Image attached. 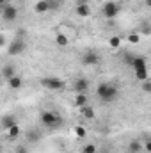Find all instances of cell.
<instances>
[{
    "label": "cell",
    "mask_w": 151,
    "mask_h": 153,
    "mask_svg": "<svg viewBox=\"0 0 151 153\" xmlns=\"http://www.w3.org/2000/svg\"><path fill=\"white\" fill-rule=\"evenodd\" d=\"M96 96L103 103H112L114 100H117V96H119V89H117V85H114L110 82H101L96 87Z\"/></svg>",
    "instance_id": "1"
},
{
    "label": "cell",
    "mask_w": 151,
    "mask_h": 153,
    "mask_svg": "<svg viewBox=\"0 0 151 153\" xmlns=\"http://www.w3.org/2000/svg\"><path fill=\"white\" fill-rule=\"evenodd\" d=\"M39 121L43 126H48V128H57L61 123H62V117L57 114L55 111H43L39 114Z\"/></svg>",
    "instance_id": "2"
},
{
    "label": "cell",
    "mask_w": 151,
    "mask_h": 153,
    "mask_svg": "<svg viewBox=\"0 0 151 153\" xmlns=\"http://www.w3.org/2000/svg\"><path fill=\"white\" fill-rule=\"evenodd\" d=\"M39 82H41V85H43L44 89H48V91H57V93H61V91L66 89V82L61 80L59 76H43Z\"/></svg>",
    "instance_id": "3"
},
{
    "label": "cell",
    "mask_w": 151,
    "mask_h": 153,
    "mask_svg": "<svg viewBox=\"0 0 151 153\" xmlns=\"http://www.w3.org/2000/svg\"><path fill=\"white\" fill-rule=\"evenodd\" d=\"M25 48H27V43H25V39L20 38V36H16V38L9 43L7 55H11V57H14V55H20V53H23V52H25Z\"/></svg>",
    "instance_id": "4"
},
{
    "label": "cell",
    "mask_w": 151,
    "mask_h": 153,
    "mask_svg": "<svg viewBox=\"0 0 151 153\" xmlns=\"http://www.w3.org/2000/svg\"><path fill=\"white\" fill-rule=\"evenodd\" d=\"M100 61H101V57H100V53L96 50H85L82 53V57H80V62L84 66H98Z\"/></svg>",
    "instance_id": "5"
},
{
    "label": "cell",
    "mask_w": 151,
    "mask_h": 153,
    "mask_svg": "<svg viewBox=\"0 0 151 153\" xmlns=\"http://www.w3.org/2000/svg\"><path fill=\"white\" fill-rule=\"evenodd\" d=\"M119 11H121V7H119V4H115V2H105V4L101 5V14H103L107 20H114V18L119 14Z\"/></svg>",
    "instance_id": "6"
},
{
    "label": "cell",
    "mask_w": 151,
    "mask_h": 153,
    "mask_svg": "<svg viewBox=\"0 0 151 153\" xmlns=\"http://www.w3.org/2000/svg\"><path fill=\"white\" fill-rule=\"evenodd\" d=\"M18 18V9H16V5H11V4H7V5H4L2 7V20L4 22H14Z\"/></svg>",
    "instance_id": "7"
},
{
    "label": "cell",
    "mask_w": 151,
    "mask_h": 153,
    "mask_svg": "<svg viewBox=\"0 0 151 153\" xmlns=\"http://www.w3.org/2000/svg\"><path fill=\"white\" fill-rule=\"evenodd\" d=\"M73 91H75V93H84V94H87V91H89V80L84 78V76H78L75 82H73Z\"/></svg>",
    "instance_id": "8"
},
{
    "label": "cell",
    "mask_w": 151,
    "mask_h": 153,
    "mask_svg": "<svg viewBox=\"0 0 151 153\" xmlns=\"http://www.w3.org/2000/svg\"><path fill=\"white\" fill-rule=\"evenodd\" d=\"M5 82H7L9 89H13V91H18V89L23 87V76H20V75H13L9 80H5Z\"/></svg>",
    "instance_id": "9"
},
{
    "label": "cell",
    "mask_w": 151,
    "mask_h": 153,
    "mask_svg": "<svg viewBox=\"0 0 151 153\" xmlns=\"http://www.w3.org/2000/svg\"><path fill=\"white\" fill-rule=\"evenodd\" d=\"M130 66L133 68V71H135V70L148 68V59H146L144 55H133V61H132V64H130Z\"/></svg>",
    "instance_id": "10"
},
{
    "label": "cell",
    "mask_w": 151,
    "mask_h": 153,
    "mask_svg": "<svg viewBox=\"0 0 151 153\" xmlns=\"http://www.w3.org/2000/svg\"><path fill=\"white\" fill-rule=\"evenodd\" d=\"M75 13L80 18H87V16H91V7H89V4H85V2H80L75 7Z\"/></svg>",
    "instance_id": "11"
},
{
    "label": "cell",
    "mask_w": 151,
    "mask_h": 153,
    "mask_svg": "<svg viewBox=\"0 0 151 153\" xmlns=\"http://www.w3.org/2000/svg\"><path fill=\"white\" fill-rule=\"evenodd\" d=\"M80 114L84 116L85 119H94L96 117V112H94V107L93 105H84V107H80Z\"/></svg>",
    "instance_id": "12"
},
{
    "label": "cell",
    "mask_w": 151,
    "mask_h": 153,
    "mask_svg": "<svg viewBox=\"0 0 151 153\" xmlns=\"http://www.w3.org/2000/svg\"><path fill=\"white\" fill-rule=\"evenodd\" d=\"M55 45L66 48V46L70 45V38H68L66 34H62V32H55Z\"/></svg>",
    "instance_id": "13"
},
{
    "label": "cell",
    "mask_w": 151,
    "mask_h": 153,
    "mask_svg": "<svg viewBox=\"0 0 151 153\" xmlns=\"http://www.w3.org/2000/svg\"><path fill=\"white\" fill-rule=\"evenodd\" d=\"M20 134H21V128H20V125H18V123L7 128V137H9V139H18V137H20Z\"/></svg>",
    "instance_id": "14"
},
{
    "label": "cell",
    "mask_w": 151,
    "mask_h": 153,
    "mask_svg": "<svg viewBox=\"0 0 151 153\" xmlns=\"http://www.w3.org/2000/svg\"><path fill=\"white\" fill-rule=\"evenodd\" d=\"M128 152H130V153H141V152H142V143H141V141H137V139L130 141V144H128Z\"/></svg>",
    "instance_id": "15"
},
{
    "label": "cell",
    "mask_w": 151,
    "mask_h": 153,
    "mask_svg": "<svg viewBox=\"0 0 151 153\" xmlns=\"http://www.w3.org/2000/svg\"><path fill=\"white\" fill-rule=\"evenodd\" d=\"M46 11H50L46 0H39L38 4L34 5V13H38V14H43V13H46Z\"/></svg>",
    "instance_id": "16"
},
{
    "label": "cell",
    "mask_w": 151,
    "mask_h": 153,
    "mask_svg": "<svg viewBox=\"0 0 151 153\" xmlns=\"http://www.w3.org/2000/svg\"><path fill=\"white\" fill-rule=\"evenodd\" d=\"M87 94H84V93H76L75 96V105L80 109V107H84V105H87Z\"/></svg>",
    "instance_id": "17"
},
{
    "label": "cell",
    "mask_w": 151,
    "mask_h": 153,
    "mask_svg": "<svg viewBox=\"0 0 151 153\" xmlns=\"http://www.w3.org/2000/svg\"><path fill=\"white\" fill-rule=\"evenodd\" d=\"M135 76L139 82H144V80H150V71L148 68H142V70H135Z\"/></svg>",
    "instance_id": "18"
},
{
    "label": "cell",
    "mask_w": 151,
    "mask_h": 153,
    "mask_svg": "<svg viewBox=\"0 0 151 153\" xmlns=\"http://www.w3.org/2000/svg\"><path fill=\"white\" fill-rule=\"evenodd\" d=\"M13 75H16V71H14V66L7 64V66H4V68H2V76H4L5 80H9Z\"/></svg>",
    "instance_id": "19"
},
{
    "label": "cell",
    "mask_w": 151,
    "mask_h": 153,
    "mask_svg": "<svg viewBox=\"0 0 151 153\" xmlns=\"http://www.w3.org/2000/svg\"><path fill=\"white\" fill-rule=\"evenodd\" d=\"M18 121H16V117L14 116H4V119H2V126L7 130L9 126H13V125H16Z\"/></svg>",
    "instance_id": "20"
},
{
    "label": "cell",
    "mask_w": 151,
    "mask_h": 153,
    "mask_svg": "<svg viewBox=\"0 0 151 153\" xmlns=\"http://www.w3.org/2000/svg\"><path fill=\"white\" fill-rule=\"evenodd\" d=\"M126 41H128L130 45H139V43H141V34H139V32H130V34L126 36Z\"/></svg>",
    "instance_id": "21"
},
{
    "label": "cell",
    "mask_w": 151,
    "mask_h": 153,
    "mask_svg": "<svg viewBox=\"0 0 151 153\" xmlns=\"http://www.w3.org/2000/svg\"><path fill=\"white\" fill-rule=\"evenodd\" d=\"M109 46L114 48V50L119 48V46H121V38H119V36H112V38L109 39Z\"/></svg>",
    "instance_id": "22"
},
{
    "label": "cell",
    "mask_w": 151,
    "mask_h": 153,
    "mask_svg": "<svg viewBox=\"0 0 151 153\" xmlns=\"http://www.w3.org/2000/svg\"><path fill=\"white\" fill-rule=\"evenodd\" d=\"M75 135L78 137V139H84V137L87 135V130H85L84 126H80V125H76V126H75Z\"/></svg>",
    "instance_id": "23"
},
{
    "label": "cell",
    "mask_w": 151,
    "mask_h": 153,
    "mask_svg": "<svg viewBox=\"0 0 151 153\" xmlns=\"http://www.w3.org/2000/svg\"><path fill=\"white\" fill-rule=\"evenodd\" d=\"M82 153H96V146L94 144H85V146H82Z\"/></svg>",
    "instance_id": "24"
},
{
    "label": "cell",
    "mask_w": 151,
    "mask_h": 153,
    "mask_svg": "<svg viewBox=\"0 0 151 153\" xmlns=\"http://www.w3.org/2000/svg\"><path fill=\"white\" fill-rule=\"evenodd\" d=\"M132 61H133V53H124V55H123V62H124L126 66H130Z\"/></svg>",
    "instance_id": "25"
},
{
    "label": "cell",
    "mask_w": 151,
    "mask_h": 153,
    "mask_svg": "<svg viewBox=\"0 0 151 153\" xmlns=\"http://www.w3.org/2000/svg\"><path fill=\"white\" fill-rule=\"evenodd\" d=\"M142 91H144L146 94L151 93V80H144V82H142Z\"/></svg>",
    "instance_id": "26"
},
{
    "label": "cell",
    "mask_w": 151,
    "mask_h": 153,
    "mask_svg": "<svg viewBox=\"0 0 151 153\" xmlns=\"http://www.w3.org/2000/svg\"><path fill=\"white\" fill-rule=\"evenodd\" d=\"M142 150L146 153H151V141H146V143H142Z\"/></svg>",
    "instance_id": "27"
},
{
    "label": "cell",
    "mask_w": 151,
    "mask_h": 153,
    "mask_svg": "<svg viewBox=\"0 0 151 153\" xmlns=\"http://www.w3.org/2000/svg\"><path fill=\"white\" fill-rule=\"evenodd\" d=\"M2 46H5V36L0 32V48H2Z\"/></svg>",
    "instance_id": "28"
},
{
    "label": "cell",
    "mask_w": 151,
    "mask_h": 153,
    "mask_svg": "<svg viewBox=\"0 0 151 153\" xmlns=\"http://www.w3.org/2000/svg\"><path fill=\"white\" fill-rule=\"evenodd\" d=\"M32 134H36V132H32ZM30 141H36V139H39V135H27Z\"/></svg>",
    "instance_id": "29"
},
{
    "label": "cell",
    "mask_w": 151,
    "mask_h": 153,
    "mask_svg": "<svg viewBox=\"0 0 151 153\" xmlns=\"http://www.w3.org/2000/svg\"><path fill=\"white\" fill-rule=\"evenodd\" d=\"M9 4V0H0V7H4V5H7Z\"/></svg>",
    "instance_id": "30"
},
{
    "label": "cell",
    "mask_w": 151,
    "mask_h": 153,
    "mask_svg": "<svg viewBox=\"0 0 151 153\" xmlns=\"http://www.w3.org/2000/svg\"><path fill=\"white\" fill-rule=\"evenodd\" d=\"M16 153H27V150H25V148L21 146V148H20V150H18V152H16Z\"/></svg>",
    "instance_id": "31"
},
{
    "label": "cell",
    "mask_w": 151,
    "mask_h": 153,
    "mask_svg": "<svg viewBox=\"0 0 151 153\" xmlns=\"http://www.w3.org/2000/svg\"><path fill=\"white\" fill-rule=\"evenodd\" d=\"M14 2H16V4H21V2H25V0H14Z\"/></svg>",
    "instance_id": "32"
}]
</instances>
